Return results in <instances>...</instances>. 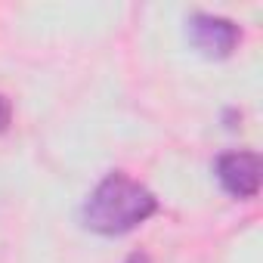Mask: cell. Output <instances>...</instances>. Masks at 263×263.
<instances>
[{"instance_id":"6da1fadb","label":"cell","mask_w":263,"mask_h":263,"mask_svg":"<svg viewBox=\"0 0 263 263\" xmlns=\"http://www.w3.org/2000/svg\"><path fill=\"white\" fill-rule=\"evenodd\" d=\"M158 214L155 192L124 171H111L84 201L81 223L96 235H124Z\"/></svg>"},{"instance_id":"7a4b0ae2","label":"cell","mask_w":263,"mask_h":263,"mask_svg":"<svg viewBox=\"0 0 263 263\" xmlns=\"http://www.w3.org/2000/svg\"><path fill=\"white\" fill-rule=\"evenodd\" d=\"M189 44L204 56V59H226L235 53L241 41V28L226 19V16H211V13H195L186 22Z\"/></svg>"},{"instance_id":"3957f363","label":"cell","mask_w":263,"mask_h":263,"mask_svg":"<svg viewBox=\"0 0 263 263\" xmlns=\"http://www.w3.org/2000/svg\"><path fill=\"white\" fill-rule=\"evenodd\" d=\"M214 174L223 192L232 198L248 201L260 192V155L257 152H248V149L223 152L214 164Z\"/></svg>"},{"instance_id":"277c9868","label":"cell","mask_w":263,"mask_h":263,"mask_svg":"<svg viewBox=\"0 0 263 263\" xmlns=\"http://www.w3.org/2000/svg\"><path fill=\"white\" fill-rule=\"evenodd\" d=\"M13 124V102L0 93V134H4V130Z\"/></svg>"},{"instance_id":"5b68a950","label":"cell","mask_w":263,"mask_h":263,"mask_svg":"<svg viewBox=\"0 0 263 263\" xmlns=\"http://www.w3.org/2000/svg\"><path fill=\"white\" fill-rule=\"evenodd\" d=\"M124 263H152V260H149V254H143V251H134V254H130Z\"/></svg>"}]
</instances>
